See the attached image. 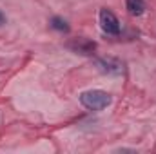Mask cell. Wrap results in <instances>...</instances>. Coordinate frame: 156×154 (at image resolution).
I'll return each mask as SVG.
<instances>
[{"label":"cell","mask_w":156,"mask_h":154,"mask_svg":"<svg viewBox=\"0 0 156 154\" xmlns=\"http://www.w3.org/2000/svg\"><path fill=\"white\" fill-rule=\"evenodd\" d=\"M113 98L109 93L102 91V89H89V91H83L80 94V103L89 109V111H102V109H107L111 105Z\"/></svg>","instance_id":"1"},{"label":"cell","mask_w":156,"mask_h":154,"mask_svg":"<svg viewBox=\"0 0 156 154\" xmlns=\"http://www.w3.org/2000/svg\"><path fill=\"white\" fill-rule=\"evenodd\" d=\"M100 27L104 33L107 35H120V20L116 18V15L113 11H109L107 7L100 9Z\"/></svg>","instance_id":"2"},{"label":"cell","mask_w":156,"mask_h":154,"mask_svg":"<svg viewBox=\"0 0 156 154\" xmlns=\"http://www.w3.org/2000/svg\"><path fill=\"white\" fill-rule=\"evenodd\" d=\"M96 67H98L104 75H111V76H120V75H123V71H125L123 62L118 60V58H111V56L98 58V60H96Z\"/></svg>","instance_id":"3"},{"label":"cell","mask_w":156,"mask_h":154,"mask_svg":"<svg viewBox=\"0 0 156 154\" xmlns=\"http://www.w3.org/2000/svg\"><path fill=\"white\" fill-rule=\"evenodd\" d=\"M67 47L73 51V53H78V54H93L96 51V44L93 40L87 38H75L67 44Z\"/></svg>","instance_id":"4"},{"label":"cell","mask_w":156,"mask_h":154,"mask_svg":"<svg viewBox=\"0 0 156 154\" xmlns=\"http://www.w3.org/2000/svg\"><path fill=\"white\" fill-rule=\"evenodd\" d=\"M125 7H127L129 15L140 16V15H144V11H145V2H144V0H125Z\"/></svg>","instance_id":"5"},{"label":"cell","mask_w":156,"mask_h":154,"mask_svg":"<svg viewBox=\"0 0 156 154\" xmlns=\"http://www.w3.org/2000/svg\"><path fill=\"white\" fill-rule=\"evenodd\" d=\"M49 26H51L55 31H60V33H69V24H67L64 18H60V16H53V18H51V22H49Z\"/></svg>","instance_id":"6"},{"label":"cell","mask_w":156,"mask_h":154,"mask_svg":"<svg viewBox=\"0 0 156 154\" xmlns=\"http://www.w3.org/2000/svg\"><path fill=\"white\" fill-rule=\"evenodd\" d=\"M4 22H5V16H4V15H2V11H0V26H2Z\"/></svg>","instance_id":"7"}]
</instances>
